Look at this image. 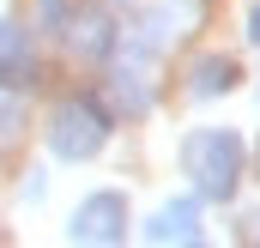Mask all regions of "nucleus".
<instances>
[{"label":"nucleus","instance_id":"20e7f679","mask_svg":"<svg viewBox=\"0 0 260 248\" xmlns=\"http://www.w3.org/2000/svg\"><path fill=\"white\" fill-rule=\"evenodd\" d=\"M30 79V43L18 24H0V85H24Z\"/></svg>","mask_w":260,"mask_h":248},{"label":"nucleus","instance_id":"0eeeda50","mask_svg":"<svg viewBox=\"0 0 260 248\" xmlns=\"http://www.w3.org/2000/svg\"><path fill=\"white\" fill-rule=\"evenodd\" d=\"M248 37H254V43H260V6H254V18H248Z\"/></svg>","mask_w":260,"mask_h":248},{"label":"nucleus","instance_id":"f03ea898","mask_svg":"<svg viewBox=\"0 0 260 248\" xmlns=\"http://www.w3.org/2000/svg\"><path fill=\"white\" fill-rule=\"evenodd\" d=\"M103 133H109V115L91 103V97H79V103H61L55 109V151L61 158H91L97 145H103Z\"/></svg>","mask_w":260,"mask_h":248},{"label":"nucleus","instance_id":"423d86ee","mask_svg":"<svg viewBox=\"0 0 260 248\" xmlns=\"http://www.w3.org/2000/svg\"><path fill=\"white\" fill-rule=\"evenodd\" d=\"M151 236L157 242H170V236H182V242H194V200H182V206H170L157 224H151Z\"/></svg>","mask_w":260,"mask_h":248},{"label":"nucleus","instance_id":"39448f33","mask_svg":"<svg viewBox=\"0 0 260 248\" xmlns=\"http://www.w3.org/2000/svg\"><path fill=\"white\" fill-rule=\"evenodd\" d=\"M230 85H236V61H230V55H212V61H200V67H194V91H200V97L230 91Z\"/></svg>","mask_w":260,"mask_h":248},{"label":"nucleus","instance_id":"7ed1b4c3","mask_svg":"<svg viewBox=\"0 0 260 248\" xmlns=\"http://www.w3.org/2000/svg\"><path fill=\"white\" fill-rule=\"evenodd\" d=\"M73 236L79 242H115V236H127V200L121 194H91L79 206V218H73Z\"/></svg>","mask_w":260,"mask_h":248},{"label":"nucleus","instance_id":"f257e3e1","mask_svg":"<svg viewBox=\"0 0 260 248\" xmlns=\"http://www.w3.org/2000/svg\"><path fill=\"white\" fill-rule=\"evenodd\" d=\"M182 164H188V176H194V188L206 200H230L236 176H242V139L224 133V127H200L182 145Z\"/></svg>","mask_w":260,"mask_h":248}]
</instances>
